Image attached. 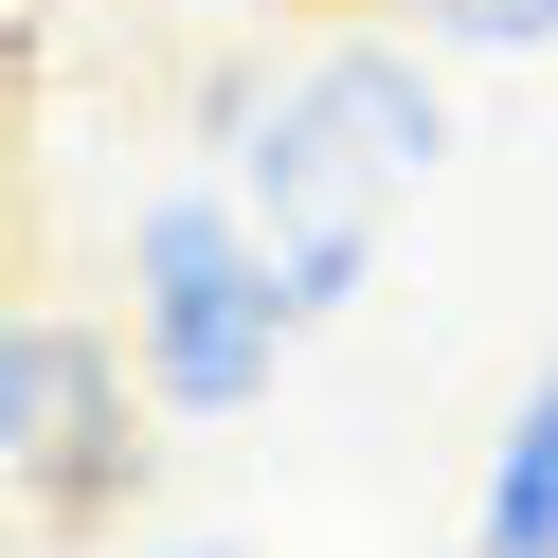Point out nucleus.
Segmentation results:
<instances>
[{
	"label": "nucleus",
	"mask_w": 558,
	"mask_h": 558,
	"mask_svg": "<svg viewBox=\"0 0 558 558\" xmlns=\"http://www.w3.org/2000/svg\"><path fill=\"white\" fill-rule=\"evenodd\" d=\"M162 558H217V541H162Z\"/></svg>",
	"instance_id": "6e6552de"
},
{
	"label": "nucleus",
	"mask_w": 558,
	"mask_h": 558,
	"mask_svg": "<svg viewBox=\"0 0 558 558\" xmlns=\"http://www.w3.org/2000/svg\"><path fill=\"white\" fill-rule=\"evenodd\" d=\"M19 541H37V522H19V505H0V558H19Z\"/></svg>",
	"instance_id": "0eeeda50"
},
{
	"label": "nucleus",
	"mask_w": 558,
	"mask_h": 558,
	"mask_svg": "<svg viewBox=\"0 0 558 558\" xmlns=\"http://www.w3.org/2000/svg\"><path fill=\"white\" fill-rule=\"evenodd\" d=\"M289 289H270L253 217H234V181H181L126 217V361H145V397L181 414V433H234V414H270V378H289Z\"/></svg>",
	"instance_id": "f257e3e1"
},
{
	"label": "nucleus",
	"mask_w": 558,
	"mask_h": 558,
	"mask_svg": "<svg viewBox=\"0 0 558 558\" xmlns=\"http://www.w3.org/2000/svg\"><path fill=\"white\" fill-rule=\"evenodd\" d=\"M433 54H558V0H397Z\"/></svg>",
	"instance_id": "423d86ee"
},
{
	"label": "nucleus",
	"mask_w": 558,
	"mask_h": 558,
	"mask_svg": "<svg viewBox=\"0 0 558 558\" xmlns=\"http://www.w3.org/2000/svg\"><path fill=\"white\" fill-rule=\"evenodd\" d=\"M306 90L342 109V145H361L397 198L450 162V54L414 37V19H361V37H325V54H306Z\"/></svg>",
	"instance_id": "20e7f679"
},
{
	"label": "nucleus",
	"mask_w": 558,
	"mask_h": 558,
	"mask_svg": "<svg viewBox=\"0 0 558 558\" xmlns=\"http://www.w3.org/2000/svg\"><path fill=\"white\" fill-rule=\"evenodd\" d=\"M469 558H558V361L522 378L505 450H486V505H469Z\"/></svg>",
	"instance_id": "39448f33"
},
{
	"label": "nucleus",
	"mask_w": 558,
	"mask_h": 558,
	"mask_svg": "<svg viewBox=\"0 0 558 558\" xmlns=\"http://www.w3.org/2000/svg\"><path fill=\"white\" fill-rule=\"evenodd\" d=\"M217 181H234V217H253L270 289H289V325H342V306L378 289V217H397V181L342 145V109H325L306 73L253 109V145H234Z\"/></svg>",
	"instance_id": "7ed1b4c3"
},
{
	"label": "nucleus",
	"mask_w": 558,
	"mask_h": 558,
	"mask_svg": "<svg viewBox=\"0 0 558 558\" xmlns=\"http://www.w3.org/2000/svg\"><path fill=\"white\" fill-rule=\"evenodd\" d=\"M145 361L73 306H0V505L37 522V541H109L145 505L162 433H145Z\"/></svg>",
	"instance_id": "f03ea898"
}]
</instances>
